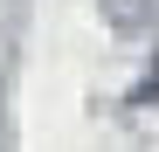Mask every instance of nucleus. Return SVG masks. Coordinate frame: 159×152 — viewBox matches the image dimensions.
<instances>
[{
	"label": "nucleus",
	"mask_w": 159,
	"mask_h": 152,
	"mask_svg": "<svg viewBox=\"0 0 159 152\" xmlns=\"http://www.w3.org/2000/svg\"><path fill=\"white\" fill-rule=\"evenodd\" d=\"M104 21L118 35H152L159 28V0H104Z\"/></svg>",
	"instance_id": "obj_1"
}]
</instances>
